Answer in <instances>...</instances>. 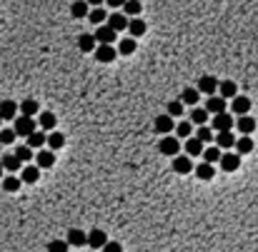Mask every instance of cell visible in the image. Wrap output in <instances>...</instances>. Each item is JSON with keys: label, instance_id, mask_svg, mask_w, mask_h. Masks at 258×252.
<instances>
[{"label": "cell", "instance_id": "42", "mask_svg": "<svg viewBox=\"0 0 258 252\" xmlns=\"http://www.w3.org/2000/svg\"><path fill=\"white\" fill-rule=\"evenodd\" d=\"M0 143H3V145H13V143H15V133H13L10 128L0 130Z\"/></svg>", "mask_w": 258, "mask_h": 252}, {"label": "cell", "instance_id": "29", "mask_svg": "<svg viewBox=\"0 0 258 252\" xmlns=\"http://www.w3.org/2000/svg\"><path fill=\"white\" fill-rule=\"evenodd\" d=\"M236 145V138H233V133H218L215 135V147L220 150V147H233Z\"/></svg>", "mask_w": 258, "mask_h": 252}, {"label": "cell", "instance_id": "28", "mask_svg": "<svg viewBox=\"0 0 258 252\" xmlns=\"http://www.w3.org/2000/svg\"><path fill=\"white\" fill-rule=\"evenodd\" d=\"M135 48H138V45H135L133 37H123L121 43H118V50H116V53H121V55H133Z\"/></svg>", "mask_w": 258, "mask_h": 252}, {"label": "cell", "instance_id": "46", "mask_svg": "<svg viewBox=\"0 0 258 252\" xmlns=\"http://www.w3.org/2000/svg\"><path fill=\"white\" fill-rule=\"evenodd\" d=\"M0 178H3V167H0Z\"/></svg>", "mask_w": 258, "mask_h": 252}, {"label": "cell", "instance_id": "5", "mask_svg": "<svg viewBox=\"0 0 258 252\" xmlns=\"http://www.w3.org/2000/svg\"><path fill=\"white\" fill-rule=\"evenodd\" d=\"M116 35H118V33H113L108 25H100V28L93 33L95 43H100V45H113V43H116Z\"/></svg>", "mask_w": 258, "mask_h": 252}, {"label": "cell", "instance_id": "14", "mask_svg": "<svg viewBox=\"0 0 258 252\" xmlns=\"http://www.w3.org/2000/svg\"><path fill=\"white\" fill-rule=\"evenodd\" d=\"M45 145L50 147V152H55V150H60V147L65 145V135L53 130V133H48V135H45Z\"/></svg>", "mask_w": 258, "mask_h": 252}, {"label": "cell", "instance_id": "39", "mask_svg": "<svg viewBox=\"0 0 258 252\" xmlns=\"http://www.w3.org/2000/svg\"><path fill=\"white\" fill-rule=\"evenodd\" d=\"M3 190H5V192H15V190H20V178H15V175L5 178V180H3Z\"/></svg>", "mask_w": 258, "mask_h": 252}, {"label": "cell", "instance_id": "32", "mask_svg": "<svg viewBox=\"0 0 258 252\" xmlns=\"http://www.w3.org/2000/svg\"><path fill=\"white\" fill-rule=\"evenodd\" d=\"M18 110L23 112V117H33L35 112H38V103H35V100H25V103L18 105Z\"/></svg>", "mask_w": 258, "mask_h": 252}, {"label": "cell", "instance_id": "41", "mask_svg": "<svg viewBox=\"0 0 258 252\" xmlns=\"http://www.w3.org/2000/svg\"><path fill=\"white\" fill-rule=\"evenodd\" d=\"M196 140H198L201 145L211 143V140H213V130H211V128H206V125H203V128H198V135H196Z\"/></svg>", "mask_w": 258, "mask_h": 252}, {"label": "cell", "instance_id": "12", "mask_svg": "<svg viewBox=\"0 0 258 252\" xmlns=\"http://www.w3.org/2000/svg\"><path fill=\"white\" fill-rule=\"evenodd\" d=\"M236 128L241 130V135H243V138H251V133L256 130V120H253L251 115H243V117H238V120H236Z\"/></svg>", "mask_w": 258, "mask_h": 252}, {"label": "cell", "instance_id": "6", "mask_svg": "<svg viewBox=\"0 0 258 252\" xmlns=\"http://www.w3.org/2000/svg\"><path fill=\"white\" fill-rule=\"evenodd\" d=\"M218 90V80L213 77V75H203L201 80H198V95L201 93H206V95H211L213 98V93Z\"/></svg>", "mask_w": 258, "mask_h": 252}, {"label": "cell", "instance_id": "35", "mask_svg": "<svg viewBox=\"0 0 258 252\" xmlns=\"http://www.w3.org/2000/svg\"><path fill=\"white\" fill-rule=\"evenodd\" d=\"M15 157H18V162L23 165V162H30L33 160V150L28 147V145H23V147H15V152H13Z\"/></svg>", "mask_w": 258, "mask_h": 252}, {"label": "cell", "instance_id": "22", "mask_svg": "<svg viewBox=\"0 0 258 252\" xmlns=\"http://www.w3.org/2000/svg\"><path fill=\"white\" fill-rule=\"evenodd\" d=\"M35 162H38V170H41V167H53V165H55V152L41 150L38 157H35Z\"/></svg>", "mask_w": 258, "mask_h": 252}, {"label": "cell", "instance_id": "44", "mask_svg": "<svg viewBox=\"0 0 258 252\" xmlns=\"http://www.w3.org/2000/svg\"><path fill=\"white\" fill-rule=\"evenodd\" d=\"M48 252H68V245H65V240H53V242L48 245Z\"/></svg>", "mask_w": 258, "mask_h": 252}, {"label": "cell", "instance_id": "36", "mask_svg": "<svg viewBox=\"0 0 258 252\" xmlns=\"http://www.w3.org/2000/svg\"><path fill=\"white\" fill-rule=\"evenodd\" d=\"M140 10H143V5L138 3V0H130V3H123V15H126V18H128V15H133V18H135Z\"/></svg>", "mask_w": 258, "mask_h": 252}, {"label": "cell", "instance_id": "43", "mask_svg": "<svg viewBox=\"0 0 258 252\" xmlns=\"http://www.w3.org/2000/svg\"><path fill=\"white\" fill-rule=\"evenodd\" d=\"M168 117H180L183 115V105H180V100H175V103H171L168 105V112H166Z\"/></svg>", "mask_w": 258, "mask_h": 252}, {"label": "cell", "instance_id": "47", "mask_svg": "<svg viewBox=\"0 0 258 252\" xmlns=\"http://www.w3.org/2000/svg\"><path fill=\"white\" fill-rule=\"evenodd\" d=\"M0 125H3V117H0Z\"/></svg>", "mask_w": 258, "mask_h": 252}, {"label": "cell", "instance_id": "9", "mask_svg": "<svg viewBox=\"0 0 258 252\" xmlns=\"http://www.w3.org/2000/svg\"><path fill=\"white\" fill-rule=\"evenodd\" d=\"M153 125H156V133H161L163 138H166V135H171V133H173V128H175V125H173V117H168V115H158Z\"/></svg>", "mask_w": 258, "mask_h": 252}, {"label": "cell", "instance_id": "19", "mask_svg": "<svg viewBox=\"0 0 258 252\" xmlns=\"http://www.w3.org/2000/svg\"><path fill=\"white\" fill-rule=\"evenodd\" d=\"M218 98H223V100H228V98H236V82L233 80H223V82H218Z\"/></svg>", "mask_w": 258, "mask_h": 252}, {"label": "cell", "instance_id": "26", "mask_svg": "<svg viewBox=\"0 0 258 252\" xmlns=\"http://www.w3.org/2000/svg\"><path fill=\"white\" fill-rule=\"evenodd\" d=\"M233 147H236V155H238V157H241V155H248V152H253V140H251V138H238Z\"/></svg>", "mask_w": 258, "mask_h": 252}, {"label": "cell", "instance_id": "3", "mask_svg": "<svg viewBox=\"0 0 258 252\" xmlns=\"http://www.w3.org/2000/svg\"><path fill=\"white\" fill-rule=\"evenodd\" d=\"M213 128H215L218 133H231V128H233V115H231V112L213 115Z\"/></svg>", "mask_w": 258, "mask_h": 252}, {"label": "cell", "instance_id": "16", "mask_svg": "<svg viewBox=\"0 0 258 252\" xmlns=\"http://www.w3.org/2000/svg\"><path fill=\"white\" fill-rule=\"evenodd\" d=\"M198 98H201V95H198L196 88H186V90H183V95H180V105H183V108H186V105H188V108H196V105H198Z\"/></svg>", "mask_w": 258, "mask_h": 252}, {"label": "cell", "instance_id": "4", "mask_svg": "<svg viewBox=\"0 0 258 252\" xmlns=\"http://www.w3.org/2000/svg\"><path fill=\"white\" fill-rule=\"evenodd\" d=\"M218 165L223 167L226 173H236L238 167H241V157L236 152H223V155H220V160H218Z\"/></svg>", "mask_w": 258, "mask_h": 252}, {"label": "cell", "instance_id": "1", "mask_svg": "<svg viewBox=\"0 0 258 252\" xmlns=\"http://www.w3.org/2000/svg\"><path fill=\"white\" fill-rule=\"evenodd\" d=\"M35 128H38V125H35V120L33 117H15V128H13V133H15V138L20 135V138H30L33 133H35Z\"/></svg>", "mask_w": 258, "mask_h": 252}, {"label": "cell", "instance_id": "37", "mask_svg": "<svg viewBox=\"0 0 258 252\" xmlns=\"http://www.w3.org/2000/svg\"><path fill=\"white\" fill-rule=\"evenodd\" d=\"M191 120H193L196 125H201V128H203V125H206V120H208V112H206L203 108H193V112H191Z\"/></svg>", "mask_w": 258, "mask_h": 252}, {"label": "cell", "instance_id": "40", "mask_svg": "<svg viewBox=\"0 0 258 252\" xmlns=\"http://www.w3.org/2000/svg\"><path fill=\"white\" fill-rule=\"evenodd\" d=\"M88 3H73V8H70V13H73V18H86L88 15Z\"/></svg>", "mask_w": 258, "mask_h": 252}, {"label": "cell", "instance_id": "2", "mask_svg": "<svg viewBox=\"0 0 258 252\" xmlns=\"http://www.w3.org/2000/svg\"><path fill=\"white\" fill-rule=\"evenodd\" d=\"M158 150H161L166 157H178V152H180V140L173 138V135H166V138H161Z\"/></svg>", "mask_w": 258, "mask_h": 252}, {"label": "cell", "instance_id": "21", "mask_svg": "<svg viewBox=\"0 0 258 252\" xmlns=\"http://www.w3.org/2000/svg\"><path fill=\"white\" fill-rule=\"evenodd\" d=\"M15 115H18V105L13 100H3V103H0V117H3V120H13Z\"/></svg>", "mask_w": 258, "mask_h": 252}, {"label": "cell", "instance_id": "8", "mask_svg": "<svg viewBox=\"0 0 258 252\" xmlns=\"http://www.w3.org/2000/svg\"><path fill=\"white\" fill-rule=\"evenodd\" d=\"M105 242H108V235H105L103 230H98V227H93V230L86 235V245H90L93 250H95V247H103Z\"/></svg>", "mask_w": 258, "mask_h": 252}, {"label": "cell", "instance_id": "23", "mask_svg": "<svg viewBox=\"0 0 258 252\" xmlns=\"http://www.w3.org/2000/svg\"><path fill=\"white\" fill-rule=\"evenodd\" d=\"M41 180V170H38V167H23V178H20V182H28V185H35V182H38Z\"/></svg>", "mask_w": 258, "mask_h": 252}, {"label": "cell", "instance_id": "15", "mask_svg": "<svg viewBox=\"0 0 258 252\" xmlns=\"http://www.w3.org/2000/svg\"><path fill=\"white\" fill-rule=\"evenodd\" d=\"M65 245H68V247H70V245H73V247H83V245H86V232H83V230H78V227H73V230L68 232Z\"/></svg>", "mask_w": 258, "mask_h": 252}, {"label": "cell", "instance_id": "30", "mask_svg": "<svg viewBox=\"0 0 258 252\" xmlns=\"http://www.w3.org/2000/svg\"><path fill=\"white\" fill-rule=\"evenodd\" d=\"M220 155H223V152H220L218 147H203V162H206V165H211V167L220 160Z\"/></svg>", "mask_w": 258, "mask_h": 252}, {"label": "cell", "instance_id": "25", "mask_svg": "<svg viewBox=\"0 0 258 252\" xmlns=\"http://www.w3.org/2000/svg\"><path fill=\"white\" fill-rule=\"evenodd\" d=\"M128 33H130V37H133V40H135V37H140V35L145 33V23H143L140 18L128 20Z\"/></svg>", "mask_w": 258, "mask_h": 252}, {"label": "cell", "instance_id": "17", "mask_svg": "<svg viewBox=\"0 0 258 252\" xmlns=\"http://www.w3.org/2000/svg\"><path fill=\"white\" fill-rule=\"evenodd\" d=\"M183 150H186V157H198V155H203V145L191 135L188 140H186V145H183Z\"/></svg>", "mask_w": 258, "mask_h": 252}, {"label": "cell", "instance_id": "33", "mask_svg": "<svg viewBox=\"0 0 258 252\" xmlns=\"http://www.w3.org/2000/svg\"><path fill=\"white\" fill-rule=\"evenodd\" d=\"M45 145V133H41V130H35L30 138H28V147L33 150V147H43Z\"/></svg>", "mask_w": 258, "mask_h": 252}, {"label": "cell", "instance_id": "31", "mask_svg": "<svg viewBox=\"0 0 258 252\" xmlns=\"http://www.w3.org/2000/svg\"><path fill=\"white\" fill-rule=\"evenodd\" d=\"M191 133H193L191 122H188V120H183V122H178V125H175V135H173V138H183V140H188V138H191Z\"/></svg>", "mask_w": 258, "mask_h": 252}, {"label": "cell", "instance_id": "38", "mask_svg": "<svg viewBox=\"0 0 258 252\" xmlns=\"http://www.w3.org/2000/svg\"><path fill=\"white\" fill-rule=\"evenodd\" d=\"M88 18H90V23L103 25V20H105L108 15H105V10H103V8H93V10H88Z\"/></svg>", "mask_w": 258, "mask_h": 252}, {"label": "cell", "instance_id": "27", "mask_svg": "<svg viewBox=\"0 0 258 252\" xmlns=\"http://www.w3.org/2000/svg\"><path fill=\"white\" fill-rule=\"evenodd\" d=\"M196 170V175H198V180H213V175H215V167H211V165H206V162H201V165H196L193 167Z\"/></svg>", "mask_w": 258, "mask_h": 252}, {"label": "cell", "instance_id": "20", "mask_svg": "<svg viewBox=\"0 0 258 252\" xmlns=\"http://www.w3.org/2000/svg\"><path fill=\"white\" fill-rule=\"evenodd\" d=\"M95 37H93V33H83L81 37H78V48L83 50V53H93L95 50Z\"/></svg>", "mask_w": 258, "mask_h": 252}, {"label": "cell", "instance_id": "10", "mask_svg": "<svg viewBox=\"0 0 258 252\" xmlns=\"http://www.w3.org/2000/svg\"><path fill=\"white\" fill-rule=\"evenodd\" d=\"M173 170H175L178 175H188V173L193 170V162H191V157H186V155H178V157H173Z\"/></svg>", "mask_w": 258, "mask_h": 252}, {"label": "cell", "instance_id": "45", "mask_svg": "<svg viewBox=\"0 0 258 252\" xmlns=\"http://www.w3.org/2000/svg\"><path fill=\"white\" fill-rule=\"evenodd\" d=\"M103 252H123V247H121V242H105Z\"/></svg>", "mask_w": 258, "mask_h": 252}, {"label": "cell", "instance_id": "13", "mask_svg": "<svg viewBox=\"0 0 258 252\" xmlns=\"http://www.w3.org/2000/svg\"><path fill=\"white\" fill-rule=\"evenodd\" d=\"M203 110L206 112H213V115H220V112H226V100L218 98V95H213V98H208V103H206Z\"/></svg>", "mask_w": 258, "mask_h": 252}, {"label": "cell", "instance_id": "11", "mask_svg": "<svg viewBox=\"0 0 258 252\" xmlns=\"http://www.w3.org/2000/svg\"><path fill=\"white\" fill-rule=\"evenodd\" d=\"M231 108H233V115L243 117V115H248V110H251V100H248L246 95H236L233 103H231Z\"/></svg>", "mask_w": 258, "mask_h": 252}, {"label": "cell", "instance_id": "34", "mask_svg": "<svg viewBox=\"0 0 258 252\" xmlns=\"http://www.w3.org/2000/svg\"><path fill=\"white\" fill-rule=\"evenodd\" d=\"M55 122H58V117H55L53 112H43V115H41V128H43V130H50V133H53Z\"/></svg>", "mask_w": 258, "mask_h": 252}, {"label": "cell", "instance_id": "24", "mask_svg": "<svg viewBox=\"0 0 258 252\" xmlns=\"http://www.w3.org/2000/svg\"><path fill=\"white\" fill-rule=\"evenodd\" d=\"M0 167L3 170H8V173H15V170H20V162H18V157L15 155H3V160H0Z\"/></svg>", "mask_w": 258, "mask_h": 252}, {"label": "cell", "instance_id": "18", "mask_svg": "<svg viewBox=\"0 0 258 252\" xmlns=\"http://www.w3.org/2000/svg\"><path fill=\"white\" fill-rule=\"evenodd\" d=\"M108 28L113 30V33H118V30L128 28V18H126L123 13H113V15L108 18Z\"/></svg>", "mask_w": 258, "mask_h": 252}, {"label": "cell", "instance_id": "7", "mask_svg": "<svg viewBox=\"0 0 258 252\" xmlns=\"http://www.w3.org/2000/svg\"><path fill=\"white\" fill-rule=\"evenodd\" d=\"M116 58H118V53H116L113 45H98L95 48V60L98 63H113Z\"/></svg>", "mask_w": 258, "mask_h": 252}]
</instances>
